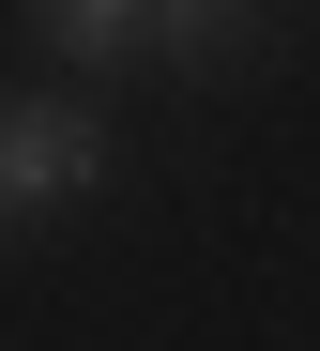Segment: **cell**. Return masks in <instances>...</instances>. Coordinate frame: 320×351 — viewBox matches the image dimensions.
Instances as JSON below:
<instances>
[{"instance_id": "cell-4", "label": "cell", "mask_w": 320, "mask_h": 351, "mask_svg": "<svg viewBox=\"0 0 320 351\" xmlns=\"http://www.w3.org/2000/svg\"><path fill=\"white\" fill-rule=\"evenodd\" d=\"M0 229H16V214H0Z\"/></svg>"}, {"instance_id": "cell-2", "label": "cell", "mask_w": 320, "mask_h": 351, "mask_svg": "<svg viewBox=\"0 0 320 351\" xmlns=\"http://www.w3.org/2000/svg\"><path fill=\"white\" fill-rule=\"evenodd\" d=\"M46 31L77 46V62H122V46L153 31V0H46Z\"/></svg>"}, {"instance_id": "cell-1", "label": "cell", "mask_w": 320, "mask_h": 351, "mask_svg": "<svg viewBox=\"0 0 320 351\" xmlns=\"http://www.w3.org/2000/svg\"><path fill=\"white\" fill-rule=\"evenodd\" d=\"M92 168H107V123H92V107H61V92H0V214H61V199H92Z\"/></svg>"}, {"instance_id": "cell-3", "label": "cell", "mask_w": 320, "mask_h": 351, "mask_svg": "<svg viewBox=\"0 0 320 351\" xmlns=\"http://www.w3.org/2000/svg\"><path fill=\"white\" fill-rule=\"evenodd\" d=\"M260 16V0H153V46H183V62H214V46Z\"/></svg>"}]
</instances>
